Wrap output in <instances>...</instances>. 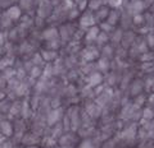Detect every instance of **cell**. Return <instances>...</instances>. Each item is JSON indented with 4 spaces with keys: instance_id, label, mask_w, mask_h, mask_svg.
Returning a JSON list of instances; mask_svg holds the SVG:
<instances>
[{
    "instance_id": "obj_1",
    "label": "cell",
    "mask_w": 154,
    "mask_h": 148,
    "mask_svg": "<svg viewBox=\"0 0 154 148\" xmlns=\"http://www.w3.org/2000/svg\"><path fill=\"white\" fill-rule=\"evenodd\" d=\"M8 14H12V19H14V17L17 18V17L19 16V12H18V9H14V8H12V9H9Z\"/></svg>"
}]
</instances>
